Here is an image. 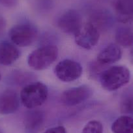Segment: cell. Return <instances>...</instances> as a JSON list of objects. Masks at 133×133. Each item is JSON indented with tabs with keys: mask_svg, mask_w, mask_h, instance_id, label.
I'll use <instances>...</instances> for the list:
<instances>
[{
	"mask_svg": "<svg viewBox=\"0 0 133 133\" xmlns=\"http://www.w3.org/2000/svg\"><path fill=\"white\" fill-rule=\"evenodd\" d=\"M20 52L17 47L7 41L0 43V64L10 65L20 57Z\"/></svg>",
	"mask_w": 133,
	"mask_h": 133,
	"instance_id": "cell-13",
	"label": "cell"
},
{
	"mask_svg": "<svg viewBox=\"0 0 133 133\" xmlns=\"http://www.w3.org/2000/svg\"><path fill=\"white\" fill-rule=\"evenodd\" d=\"M45 121V114L41 110L31 109L25 115L24 119L25 133H39Z\"/></svg>",
	"mask_w": 133,
	"mask_h": 133,
	"instance_id": "cell-10",
	"label": "cell"
},
{
	"mask_svg": "<svg viewBox=\"0 0 133 133\" xmlns=\"http://www.w3.org/2000/svg\"><path fill=\"white\" fill-rule=\"evenodd\" d=\"M57 24L63 32L75 35L82 26V18L78 11L69 9L60 16Z\"/></svg>",
	"mask_w": 133,
	"mask_h": 133,
	"instance_id": "cell-7",
	"label": "cell"
},
{
	"mask_svg": "<svg viewBox=\"0 0 133 133\" xmlns=\"http://www.w3.org/2000/svg\"><path fill=\"white\" fill-rule=\"evenodd\" d=\"M44 133H67V132L64 127L57 126L47 129Z\"/></svg>",
	"mask_w": 133,
	"mask_h": 133,
	"instance_id": "cell-19",
	"label": "cell"
},
{
	"mask_svg": "<svg viewBox=\"0 0 133 133\" xmlns=\"http://www.w3.org/2000/svg\"><path fill=\"white\" fill-rule=\"evenodd\" d=\"M91 89L85 85L70 88L63 92L61 101L67 107H73L84 103L92 95Z\"/></svg>",
	"mask_w": 133,
	"mask_h": 133,
	"instance_id": "cell-8",
	"label": "cell"
},
{
	"mask_svg": "<svg viewBox=\"0 0 133 133\" xmlns=\"http://www.w3.org/2000/svg\"><path fill=\"white\" fill-rule=\"evenodd\" d=\"M82 66L77 61L64 59L57 64L54 72L57 78L65 82L77 80L82 74Z\"/></svg>",
	"mask_w": 133,
	"mask_h": 133,
	"instance_id": "cell-5",
	"label": "cell"
},
{
	"mask_svg": "<svg viewBox=\"0 0 133 133\" xmlns=\"http://www.w3.org/2000/svg\"><path fill=\"white\" fill-rule=\"evenodd\" d=\"M117 44L124 48L133 46V28L129 25H121L117 28L115 33Z\"/></svg>",
	"mask_w": 133,
	"mask_h": 133,
	"instance_id": "cell-14",
	"label": "cell"
},
{
	"mask_svg": "<svg viewBox=\"0 0 133 133\" xmlns=\"http://www.w3.org/2000/svg\"><path fill=\"white\" fill-rule=\"evenodd\" d=\"M58 54V48L56 46H43L29 54L28 63L33 69L42 71L48 68L57 59Z\"/></svg>",
	"mask_w": 133,
	"mask_h": 133,
	"instance_id": "cell-3",
	"label": "cell"
},
{
	"mask_svg": "<svg viewBox=\"0 0 133 133\" xmlns=\"http://www.w3.org/2000/svg\"><path fill=\"white\" fill-rule=\"evenodd\" d=\"M81 133H103V124L97 120H91L84 126Z\"/></svg>",
	"mask_w": 133,
	"mask_h": 133,
	"instance_id": "cell-18",
	"label": "cell"
},
{
	"mask_svg": "<svg viewBox=\"0 0 133 133\" xmlns=\"http://www.w3.org/2000/svg\"><path fill=\"white\" fill-rule=\"evenodd\" d=\"M7 25V22L4 18L0 15V35L5 31Z\"/></svg>",
	"mask_w": 133,
	"mask_h": 133,
	"instance_id": "cell-21",
	"label": "cell"
},
{
	"mask_svg": "<svg viewBox=\"0 0 133 133\" xmlns=\"http://www.w3.org/2000/svg\"><path fill=\"white\" fill-rule=\"evenodd\" d=\"M120 110L124 115L133 117V95L126 96L121 100Z\"/></svg>",
	"mask_w": 133,
	"mask_h": 133,
	"instance_id": "cell-17",
	"label": "cell"
},
{
	"mask_svg": "<svg viewBox=\"0 0 133 133\" xmlns=\"http://www.w3.org/2000/svg\"><path fill=\"white\" fill-rule=\"evenodd\" d=\"M112 15L106 10H97L91 15V22L93 23L98 29V27L108 26L112 22Z\"/></svg>",
	"mask_w": 133,
	"mask_h": 133,
	"instance_id": "cell-16",
	"label": "cell"
},
{
	"mask_svg": "<svg viewBox=\"0 0 133 133\" xmlns=\"http://www.w3.org/2000/svg\"><path fill=\"white\" fill-rule=\"evenodd\" d=\"M1 78H2V75H1V73H0V80H1Z\"/></svg>",
	"mask_w": 133,
	"mask_h": 133,
	"instance_id": "cell-24",
	"label": "cell"
},
{
	"mask_svg": "<svg viewBox=\"0 0 133 133\" xmlns=\"http://www.w3.org/2000/svg\"><path fill=\"white\" fill-rule=\"evenodd\" d=\"M20 97L15 90H5L0 95V114L8 115L16 112L20 107Z\"/></svg>",
	"mask_w": 133,
	"mask_h": 133,
	"instance_id": "cell-9",
	"label": "cell"
},
{
	"mask_svg": "<svg viewBox=\"0 0 133 133\" xmlns=\"http://www.w3.org/2000/svg\"><path fill=\"white\" fill-rule=\"evenodd\" d=\"M75 37L76 44L85 50L94 48L99 40L100 34L98 28L91 22H88L78 31Z\"/></svg>",
	"mask_w": 133,
	"mask_h": 133,
	"instance_id": "cell-6",
	"label": "cell"
},
{
	"mask_svg": "<svg viewBox=\"0 0 133 133\" xmlns=\"http://www.w3.org/2000/svg\"><path fill=\"white\" fill-rule=\"evenodd\" d=\"M18 0H0V4L8 8H12L16 5Z\"/></svg>",
	"mask_w": 133,
	"mask_h": 133,
	"instance_id": "cell-20",
	"label": "cell"
},
{
	"mask_svg": "<svg viewBox=\"0 0 133 133\" xmlns=\"http://www.w3.org/2000/svg\"><path fill=\"white\" fill-rule=\"evenodd\" d=\"M48 90L45 84L40 82L25 85L20 94V101L29 109H34L44 103L48 98Z\"/></svg>",
	"mask_w": 133,
	"mask_h": 133,
	"instance_id": "cell-2",
	"label": "cell"
},
{
	"mask_svg": "<svg viewBox=\"0 0 133 133\" xmlns=\"http://www.w3.org/2000/svg\"><path fill=\"white\" fill-rule=\"evenodd\" d=\"M122 57V50L117 44L111 43L102 50L97 56V61L103 65L117 62Z\"/></svg>",
	"mask_w": 133,
	"mask_h": 133,
	"instance_id": "cell-12",
	"label": "cell"
},
{
	"mask_svg": "<svg viewBox=\"0 0 133 133\" xmlns=\"http://www.w3.org/2000/svg\"><path fill=\"white\" fill-rule=\"evenodd\" d=\"M0 133H3V130H2V129L1 128H0Z\"/></svg>",
	"mask_w": 133,
	"mask_h": 133,
	"instance_id": "cell-23",
	"label": "cell"
},
{
	"mask_svg": "<svg viewBox=\"0 0 133 133\" xmlns=\"http://www.w3.org/2000/svg\"><path fill=\"white\" fill-rule=\"evenodd\" d=\"M38 35L36 27L29 23L18 24L10 29L9 36L11 41L20 47H26L35 41Z\"/></svg>",
	"mask_w": 133,
	"mask_h": 133,
	"instance_id": "cell-4",
	"label": "cell"
},
{
	"mask_svg": "<svg viewBox=\"0 0 133 133\" xmlns=\"http://www.w3.org/2000/svg\"><path fill=\"white\" fill-rule=\"evenodd\" d=\"M130 72L122 65L111 66L104 70L100 76V82L103 89L108 91L117 90L129 82Z\"/></svg>",
	"mask_w": 133,
	"mask_h": 133,
	"instance_id": "cell-1",
	"label": "cell"
},
{
	"mask_svg": "<svg viewBox=\"0 0 133 133\" xmlns=\"http://www.w3.org/2000/svg\"><path fill=\"white\" fill-rule=\"evenodd\" d=\"M130 60H131V62L133 63V46H132L131 50H130Z\"/></svg>",
	"mask_w": 133,
	"mask_h": 133,
	"instance_id": "cell-22",
	"label": "cell"
},
{
	"mask_svg": "<svg viewBox=\"0 0 133 133\" xmlns=\"http://www.w3.org/2000/svg\"><path fill=\"white\" fill-rule=\"evenodd\" d=\"M111 129L114 133H133V117L123 115L117 117Z\"/></svg>",
	"mask_w": 133,
	"mask_h": 133,
	"instance_id": "cell-15",
	"label": "cell"
},
{
	"mask_svg": "<svg viewBox=\"0 0 133 133\" xmlns=\"http://www.w3.org/2000/svg\"><path fill=\"white\" fill-rule=\"evenodd\" d=\"M116 16L118 21L123 24L133 22V0H114Z\"/></svg>",
	"mask_w": 133,
	"mask_h": 133,
	"instance_id": "cell-11",
	"label": "cell"
}]
</instances>
